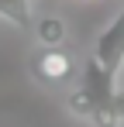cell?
<instances>
[{"instance_id": "277c9868", "label": "cell", "mask_w": 124, "mask_h": 127, "mask_svg": "<svg viewBox=\"0 0 124 127\" xmlns=\"http://www.w3.org/2000/svg\"><path fill=\"white\" fill-rule=\"evenodd\" d=\"M0 17L21 31H31L35 28V7H31V0H0Z\"/></svg>"}, {"instance_id": "5b68a950", "label": "cell", "mask_w": 124, "mask_h": 127, "mask_svg": "<svg viewBox=\"0 0 124 127\" xmlns=\"http://www.w3.org/2000/svg\"><path fill=\"white\" fill-rule=\"evenodd\" d=\"M35 38H38L45 48H59L62 41H65V21L62 17H41V21H35Z\"/></svg>"}, {"instance_id": "7a4b0ae2", "label": "cell", "mask_w": 124, "mask_h": 127, "mask_svg": "<svg viewBox=\"0 0 124 127\" xmlns=\"http://www.w3.org/2000/svg\"><path fill=\"white\" fill-rule=\"evenodd\" d=\"M93 59L110 72V76H117L124 69V7L114 14V21L103 28V34L97 38L93 45Z\"/></svg>"}, {"instance_id": "6da1fadb", "label": "cell", "mask_w": 124, "mask_h": 127, "mask_svg": "<svg viewBox=\"0 0 124 127\" xmlns=\"http://www.w3.org/2000/svg\"><path fill=\"white\" fill-rule=\"evenodd\" d=\"M117 76H110L93 55L83 65L79 89H72L69 96V110L79 113L86 120H93L97 127H121L124 120V89L114 83Z\"/></svg>"}, {"instance_id": "3957f363", "label": "cell", "mask_w": 124, "mask_h": 127, "mask_svg": "<svg viewBox=\"0 0 124 127\" xmlns=\"http://www.w3.org/2000/svg\"><path fill=\"white\" fill-rule=\"evenodd\" d=\"M35 79L45 86H55V83H65L72 76V59L62 52V48H45L38 59H35Z\"/></svg>"}]
</instances>
